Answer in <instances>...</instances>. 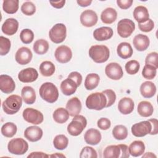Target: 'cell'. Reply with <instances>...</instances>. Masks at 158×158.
I'll list each match as a JSON object with an SVG mask.
<instances>
[{
  "mask_svg": "<svg viewBox=\"0 0 158 158\" xmlns=\"http://www.w3.org/2000/svg\"><path fill=\"white\" fill-rule=\"evenodd\" d=\"M21 11L26 15H32L36 12V6L31 1H25L21 6Z\"/></svg>",
  "mask_w": 158,
  "mask_h": 158,
  "instance_id": "f6af8a7d",
  "label": "cell"
},
{
  "mask_svg": "<svg viewBox=\"0 0 158 158\" xmlns=\"http://www.w3.org/2000/svg\"><path fill=\"white\" fill-rule=\"evenodd\" d=\"M86 106L89 109L101 110L106 107L107 99L102 92H96L89 94L86 99Z\"/></svg>",
  "mask_w": 158,
  "mask_h": 158,
  "instance_id": "7a4b0ae2",
  "label": "cell"
},
{
  "mask_svg": "<svg viewBox=\"0 0 158 158\" xmlns=\"http://www.w3.org/2000/svg\"><path fill=\"white\" fill-rule=\"evenodd\" d=\"M133 17L138 23L146 22L149 19L148 9L143 6L136 7L133 10Z\"/></svg>",
  "mask_w": 158,
  "mask_h": 158,
  "instance_id": "cb8c5ba5",
  "label": "cell"
},
{
  "mask_svg": "<svg viewBox=\"0 0 158 158\" xmlns=\"http://www.w3.org/2000/svg\"><path fill=\"white\" fill-rule=\"evenodd\" d=\"M18 28V21L14 18H9L3 23L1 30L5 35L11 36L14 35L17 31Z\"/></svg>",
  "mask_w": 158,
  "mask_h": 158,
  "instance_id": "ac0fdd59",
  "label": "cell"
},
{
  "mask_svg": "<svg viewBox=\"0 0 158 158\" xmlns=\"http://www.w3.org/2000/svg\"><path fill=\"white\" fill-rule=\"evenodd\" d=\"M24 136L31 142H35L41 139L43 136V130L38 126L27 127L24 131Z\"/></svg>",
  "mask_w": 158,
  "mask_h": 158,
  "instance_id": "e0dca14e",
  "label": "cell"
},
{
  "mask_svg": "<svg viewBox=\"0 0 158 158\" xmlns=\"http://www.w3.org/2000/svg\"><path fill=\"white\" fill-rule=\"evenodd\" d=\"M21 95L23 101L27 104H32L36 101V93L35 89L30 86L23 87L21 91Z\"/></svg>",
  "mask_w": 158,
  "mask_h": 158,
  "instance_id": "83f0119b",
  "label": "cell"
},
{
  "mask_svg": "<svg viewBox=\"0 0 158 158\" xmlns=\"http://www.w3.org/2000/svg\"><path fill=\"white\" fill-rule=\"evenodd\" d=\"M54 56L57 62L65 64L69 62L72 57V52L69 47L65 45H61L57 48Z\"/></svg>",
  "mask_w": 158,
  "mask_h": 158,
  "instance_id": "7c38bea8",
  "label": "cell"
},
{
  "mask_svg": "<svg viewBox=\"0 0 158 158\" xmlns=\"http://www.w3.org/2000/svg\"><path fill=\"white\" fill-rule=\"evenodd\" d=\"M107 99V104L106 107H109L113 105L116 100V94L115 93L110 89H106L102 91Z\"/></svg>",
  "mask_w": 158,
  "mask_h": 158,
  "instance_id": "c3c4849f",
  "label": "cell"
},
{
  "mask_svg": "<svg viewBox=\"0 0 158 158\" xmlns=\"http://www.w3.org/2000/svg\"><path fill=\"white\" fill-rule=\"evenodd\" d=\"M97 125L99 127V128L102 130H106L110 127L111 122L109 118L102 117L98 120Z\"/></svg>",
  "mask_w": 158,
  "mask_h": 158,
  "instance_id": "f907efd6",
  "label": "cell"
},
{
  "mask_svg": "<svg viewBox=\"0 0 158 158\" xmlns=\"http://www.w3.org/2000/svg\"><path fill=\"white\" fill-rule=\"evenodd\" d=\"M117 52L120 57L126 59L131 57L133 51L130 43L127 42H122L117 46Z\"/></svg>",
  "mask_w": 158,
  "mask_h": 158,
  "instance_id": "4316f807",
  "label": "cell"
},
{
  "mask_svg": "<svg viewBox=\"0 0 158 158\" xmlns=\"http://www.w3.org/2000/svg\"><path fill=\"white\" fill-rule=\"evenodd\" d=\"M120 155V149L118 145H110L107 146L103 152L104 158H118Z\"/></svg>",
  "mask_w": 158,
  "mask_h": 158,
  "instance_id": "f35d334b",
  "label": "cell"
},
{
  "mask_svg": "<svg viewBox=\"0 0 158 158\" xmlns=\"http://www.w3.org/2000/svg\"><path fill=\"white\" fill-rule=\"evenodd\" d=\"M52 117L56 123H64L68 120L69 114L66 109L59 107L54 110L52 114Z\"/></svg>",
  "mask_w": 158,
  "mask_h": 158,
  "instance_id": "1f68e13d",
  "label": "cell"
},
{
  "mask_svg": "<svg viewBox=\"0 0 158 158\" xmlns=\"http://www.w3.org/2000/svg\"><path fill=\"white\" fill-rule=\"evenodd\" d=\"M77 2L81 7H87L91 4L92 1H91V0H77Z\"/></svg>",
  "mask_w": 158,
  "mask_h": 158,
  "instance_id": "680465c9",
  "label": "cell"
},
{
  "mask_svg": "<svg viewBox=\"0 0 158 158\" xmlns=\"http://www.w3.org/2000/svg\"><path fill=\"white\" fill-rule=\"evenodd\" d=\"M15 88V84L11 77L7 75L0 76V89L6 94L12 93Z\"/></svg>",
  "mask_w": 158,
  "mask_h": 158,
  "instance_id": "2e32d148",
  "label": "cell"
},
{
  "mask_svg": "<svg viewBox=\"0 0 158 158\" xmlns=\"http://www.w3.org/2000/svg\"><path fill=\"white\" fill-rule=\"evenodd\" d=\"M133 2V0H117V4L122 9H127L131 6Z\"/></svg>",
  "mask_w": 158,
  "mask_h": 158,
  "instance_id": "f5cc1de1",
  "label": "cell"
},
{
  "mask_svg": "<svg viewBox=\"0 0 158 158\" xmlns=\"http://www.w3.org/2000/svg\"><path fill=\"white\" fill-rule=\"evenodd\" d=\"M89 56L96 63H104L109 59L110 51L105 45H93L89 49Z\"/></svg>",
  "mask_w": 158,
  "mask_h": 158,
  "instance_id": "3957f363",
  "label": "cell"
},
{
  "mask_svg": "<svg viewBox=\"0 0 158 158\" xmlns=\"http://www.w3.org/2000/svg\"><path fill=\"white\" fill-rule=\"evenodd\" d=\"M69 144V139L64 135H58L55 136L53 140V144L56 149L58 150L65 149Z\"/></svg>",
  "mask_w": 158,
  "mask_h": 158,
  "instance_id": "ab89813d",
  "label": "cell"
},
{
  "mask_svg": "<svg viewBox=\"0 0 158 158\" xmlns=\"http://www.w3.org/2000/svg\"><path fill=\"white\" fill-rule=\"evenodd\" d=\"M39 93L41 98L49 103L56 102L59 98V91L54 84L51 82H45L40 88Z\"/></svg>",
  "mask_w": 158,
  "mask_h": 158,
  "instance_id": "6da1fadb",
  "label": "cell"
},
{
  "mask_svg": "<svg viewBox=\"0 0 158 158\" xmlns=\"http://www.w3.org/2000/svg\"><path fill=\"white\" fill-rule=\"evenodd\" d=\"M49 47V43L46 40L44 39H40L35 42L33 49L35 52L37 54L43 55L48 52Z\"/></svg>",
  "mask_w": 158,
  "mask_h": 158,
  "instance_id": "e575fe53",
  "label": "cell"
},
{
  "mask_svg": "<svg viewBox=\"0 0 158 158\" xmlns=\"http://www.w3.org/2000/svg\"><path fill=\"white\" fill-rule=\"evenodd\" d=\"M77 85L70 78H66L60 83V89L62 93L66 96H70L75 93L77 89Z\"/></svg>",
  "mask_w": 158,
  "mask_h": 158,
  "instance_id": "d4e9b609",
  "label": "cell"
},
{
  "mask_svg": "<svg viewBox=\"0 0 158 158\" xmlns=\"http://www.w3.org/2000/svg\"><path fill=\"white\" fill-rule=\"evenodd\" d=\"M28 143L20 138L12 139L7 144V149L12 154L23 155L28 151Z\"/></svg>",
  "mask_w": 158,
  "mask_h": 158,
  "instance_id": "8992f818",
  "label": "cell"
},
{
  "mask_svg": "<svg viewBox=\"0 0 158 158\" xmlns=\"http://www.w3.org/2000/svg\"><path fill=\"white\" fill-rule=\"evenodd\" d=\"M113 30L109 27H102L96 28L93 32V36L97 41H106L113 36Z\"/></svg>",
  "mask_w": 158,
  "mask_h": 158,
  "instance_id": "ffe728a7",
  "label": "cell"
},
{
  "mask_svg": "<svg viewBox=\"0 0 158 158\" xmlns=\"http://www.w3.org/2000/svg\"><path fill=\"white\" fill-rule=\"evenodd\" d=\"M22 115L25 121L33 125L40 124L44 120L43 115L40 111L30 107L24 109Z\"/></svg>",
  "mask_w": 158,
  "mask_h": 158,
  "instance_id": "9c48e42d",
  "label": "cell"
},
{
  "mask_svg": "<svg viewBox=\"0 0 158 158\" xmlns=\"http://www.w3.org/2000/svg\"><path fill=\"white\" fill-rule=\"evenodd\" d=\"M157 73V69L152 65L145 64L142 70V75L143 77L148 80L153 79Z\"/></svg>",
  "mask_w": 158,
  "mask_h": 158,
  "instance_id": "7bdbcfd3",
  "label": "cell"
},
{
  "mask_svg": "<svg viewBox=\"0 0 158 158\" xmlns=\"http://www.w3.org/2000/svg\"><path fill=\"white\" fill-rule=\"evenodd\" d=\"M40 71L44 77L52 76L55 72L54 64L51 61H43L40 65Z\"/></svg>",
  "mask_w": 158,
  "mask_h": 158,
  "instance_id": "836d02e7",
  "label": "cell"
},
{
  "mask_svg": "<svg viewBox=\"0 0 158 158\" xmlns=\"http://www.w3.org/2000/svg\"><path fill=\"white\" fill-rule=\"evenodd\" d=\"M66 109L68 110L69 115L74 117L78 115L81 110V103L77 97L70 99L66 104Z\"/></svg>",
  "mask_w": 158,
  "mask_h": 158,
  "instance_id": "44dd1931",
  "label": "cell"
},
{
  "mask_svg": "<svg viewBox=\"0 0 158 158\" xmlns=\"http://www.w3.org/2000/svg\"><path fill=\"white\" fill-rule=\"evenodd\" d=\"M135 29V24L130 19H123L117 23V33L120 36L126 38L130 36Z\"/></svg>",
  "mask_w": 158,
  "mask_h": 158,
  "instance_id": "ba28073f",
  "label": "cell"
},
{
  "mask_svg": "<svg viewBox=\"0 0 158 158\" xmlns=\"http://www.w3.org/2000/svg\"><path fill=\"white\" fill-rule=\"evenodd\" d=\"M150 43L148 36L143 34L136 35L133 40V44L136 50L138 51H143L147 49Z\"/></svg>",
  "mask_w": 158,
  "mask_h": 158,
  "instance_id": "603a6c76",
  "label": "cell"
},
{
  "mask_svg": "<svg viewBox=\"0 0 158 158\" xmlns=\"http://www.w3.org/2000/svg\"><path fill=\"white\" fill-rule=\"evenodd\" d=\"M17 126L12 122H7L1 127V133L3 136L7 138H12L17 132Z\"/></svg>",
  "mask_w": 158,
  "mask_h": 158,
  "instance_id": "8d00e7d4",
  "label": "cell"
},
{
  "mask_svg": "<svg viewBox=\"0 0 158 158\" xmlns=\"http://www.w3.org/2000/svg\"><path fill=\"white\" fill-rule=\"evenodd\" d=\"M101 134L100 131L95 128H89L85 133L84 138L85 142L90 145H96L101 140Z\"/></svg>",
  "mask_w": 158,
  "mask_h": 158,
  "instance_id": "d6986e66",
  "label": "cell"
},
{
  "mask_svg": "<svg viewBox=\"0 0 158 158\" xmlns=\"http://www.w3.org/2000/svg\"><path fill=\"white\" fill-rule=\"evenodd\" d=\"M19 3L18 0H5L2 3V9L7 14H15L18 10Z\"/></svg>",
  "mask_w": 158,
  "mask_h": 158,
  "instance_id": "d590c367",
  "label": "cell"
},
{
  "mask_svg": "<svg viewBox=\"0 0 158 158\" xmlns=\"http://www.w3.org/2000/svg\"><path fill=\"white\" fill-rule=\"evenodd\" d=\"M10 41L9 39L4 36H0V54L1 56L6 55L10 49Z\"/></svg>",
  "mask_w": 158,
  "mask_h": 158,
  "instance_id": "ee69618b",
  "label": "cell"
},
{
  "mask_svg": "<svg viewBox=\"0 0 158 158\" xmlns=\"http://www.w3.org/2000/svg\"><path fill=\"white\" fill-rule=\"evenodd\" d=\"M135 104L132 99L127 97L122 98L118 103V109L120 113L128 115L131 113L134 109Z\"/></svg>",
  "mask_w": 158,
  "mask_h": 158,
  "instance_id": "7402d4cb",
  "label": "cell"
},
{
  "mask_svg": "<svg viewBox=\"0 0 158 158\" xmlns=\"http://www.w3.org/2000/svg\"><path fill=\"white\" fill-rule=\"evenodd\" d=\"M152 130L151 123L148 121H142L132 125L131 130L132 134L136 137H143L149 134Z\"/></svg>",
  "mask_w": 158,
  "mask_h": 158,
  "instance_id": "30bf717a",
  "label": "cell"
},
{
  "mask_svg": "<svg viewBox=\"0 0 158 158\" xmlns=\"http://www.w3.org/2000/svg\"><path fill=\"white\" fill-rule=\"evenodd\" d=\"M98 157L96 150L90 146L84 147L80 154V158H96Z\"/></svg>",
  "mask_w": 158,
  "mask_h": 158,
  "instance_id": "bcb514c9",
  "label": "cell"
},
{
  "mask_svg": "<svg viewBox=\"0 0 158 158\" xmlns=\"http://www.w3.org/2000/svg\"><path fill=\"white\" fill-rule=\"evenodd\" d=\"M33 57L31 50L27 47H21L15 53V60L20 65H26L28 64Z\"/></svg>",
  "mask_w": 158,
  "mask_h": 158,
  "instance_id": "9a60e30c",
  "label": "cell"
},
{
  "mask_svg": "<svg viewBox=\"0 0 158 158\" xmlns=\"http://www.w3.org/2000/svg\"><path fill=\"white\" fill-rule=\"evenodd\" d=\"M49 156L46 154V153H44L43 152H31L30 154H29L27 157L30 158V157H32V158H35V157H49Z\"/></svg>",
  "mask_w": 158,
  "mask_h": 158,
  "instance_id": "9f6ffc18",
  "label": "cell"
},
{
  "mask_svg": "<svg viewBox=\"0 0 158 158\" xmlns=\"http://www.w3.org/2000/svg\"><path fill=\"white\" fill-rule=\"evenodd\" d=\"M22 105V98L19 95L12 94L8 96L2 102V107L4 112L9 115L17 113Z\"/></svg>",
  "mask_w": 158,
  "mask_h": 158,
  "instance_id": "277c9868",
  "label": "cell"
},
{
  "mask_svg": "<svg viewBox=\"0 0 158 158\" xmlns=\"http://www.w3.org/2000/svg\"><path fill=\"white\" fill-rule=\"evenodd\" d=\"M67 36V28L64 23H59L54 25L49 32V36L51 41L59 44L62 43Z\"/></svg>",
  "mask_w": 158,
  "mask_h": 158,
  "instance_id": "52a82bcc",
  "label": "cell"
},
{
  "mask_svg": "<svg viewBox=\"0 0 158 158\" xmlns=\"http://www.w3.org/2000/svg\"><path fill=\"white\" fill-rule=\"evenodd\" d=\"M100 80L99 76L97 73H92L87 75L85 80V87L88 90H92L96 88Z\"/></svg>",
  "mask_w": 158,
  "mask_h": 158,
  "instance_id": "d6a6232c",
  "label": "cell"
},
{
  "mask_svg": "<svg viewBox=\"0 0 158 158\" xmlns=\"http://www.w3.org/2000/svg\"><path fill=\"white\" fill-rule=\"evenodd\" d=\"M87 121L86 118L81 115L74 116L72 122L67 126L68 133L74 136H77L81 133L86 127Z\"/></svg>",
  "mask_w": 158,
  "mask_h": 158,
  "instance_id": "5b68a950",
  "label": "cell"
},
{
  "mask_svg": "<svg viewBox=\"0 0 158 158\" xmlns=\"http://www.w3.org/2000/svg\"><path fill=\"white\" fill-rule=\"evenodd\" d=\"M140 93L145 98H151L153 97L156 93V86L151 81H146L140 86Z\"/></svg>",
  "mask_w": 158,
  "mask_h": 158,
  "instance_id": "484cf974",
  "label": "cell"
},
{
  "mask_svg": "<svg viewBox=\"0 0 158 158\" xmlns=\"http://www.w3.org/2000/svg\"><path fill=\"white\" fill-rule=\"evenodd\" d=\"M105 73L107 77L114 80H118L123 75L122 67L116 62H111L107 64L105 68Z\"/></svg>",
  "mask_w": 158,
  "mask_h": 158,
  "instance_id": "8fae6325",
  "label": "cell"
},
{
  "mask_svg": "<svg viewBox=\"0 0 158 158\" xmlns=\"http://www.w3.org/2000/svg\"><path fill=\"white\" fill-rule=\"evenodd\" d=\"M38 77L37 70L32 67L22 70L18 75L19 80L23 83H31L35 81Z\"/></svg>",
  "mask_w": 158,
  "mask_h": 158,
  "instance_id": "5bb4252c",
  "label": "cell"
},
{
  "mask_svg": "<svg viewBox=\"0 0 158 158\" xmlns=\"http://www.w3.org/2000/svg\"><path fill=\"white\" fill-rule=\"evenodd\" d=\"M148 121L151 123L152 125V130L151 133H149L151 135H157L158 133V122L156 118H151L149 119Z\"/></svg>",
  "mask_w": 158,
  "mask_h": 158,
  "instance_id": "11a10c76",
  "label": "cell"
},
{
  "mask_svg": "<svg viewBox=\"0 0 158 158\" xmlns=\"http://www.w3.org/2000/svg\"><path fill=\"white\" fill-rule=\"evenodd\" d=\"M68 78L73 80L76 83V84L78 86H79L81 83L82 76L78 72H71L68 75Z\"/></svg>",
  "mask_w": 158,
  "mask_h": 158,
  "instance_id": "816d5d0a",
  "label": "cell"
},
{
  "mask_svg": "<svg viewBox=\"0 0 158 158\" xmlns=\"http://www.w3.org/2000/svg\"><path fill=\"white\" fill-rule=\"evenodd\" d=\"M20 38L24 44H30L34 39V33L32 30L28 28L23 29L20 32Z\"/></svg>",
  "mask_w": 158,
  "mask_h": 158,
  "instance_id": "60d3db41",
  "label": "cell"
},
{
  "mask_svg": "<svg viewBox=\"0 0 158 158\" xmlns=\"http://www.w3.org/2000/svg\"><path fill=\"white\" fill-rule=\"evenodd\" d=\"M154 27V23L152 19H149L146 22L143 23H138L139 29L143 32H149L153 30Z\"/></svg>",
  "mask_w": 158,
  "mask_h": 158,
  "instance_id": "681fc988",
  "label": "cell"
},
{
  "mask_svg": "<svg viewBox=\"0 0 158 158\" xmlns=\"http://www.w3.org/2000/svg\"><path fill=\"white\" fill-rule=\"evenodd\" d=\"M117 17V12L114 8L107 7L101 14V21L106 24H110L115 21Z\"/></svg>",
  "mask_w": 158,
  "mask_h": 158,
  "instance_id": "f1b7e54d",
  "label": "cell"
},
{
  "mask_svg": "<svg viewBox=\"0 0 158 158\" xmlns=\"http://www.w3.org/2000/svg\"><path fill=\"white\" fill-rule=\"evenodd\" d=\"M81 23L86 27L94 26L98 20L97 14L93 10L87 9L82 12L80 17Z\"/></svg>",
  "mask_w": 158,
  "mask_h": 158,
  "instance_id": "4fadbf2b",
  "label": "cell"
},
{
  "mask_svg": "<svg viewBox=\"0 0 158 158\" xmlns=\"http://www.w3.org/2000/svg\"><path fill=\"white\" fill-rule=\"evenodd\" d=\"M139 63L136 60H129L126 63L125 66L126 72L130 75L136 74L139 71Z\"/></svg>",
  "mask_w": 158,
  "mask_h": 158,
  "instance_id": "b9f144b4",
  "label": "cell"
},
{
  "mask_svg": "<svg viewBox=\"0 0 158 158\" xmlns=\"http://www.w3.org/2000/svg\"><path fill=\"white\" fill-rule=\"evenodd\" d=\"M49 3L54 8L60 9L64 7L65 3V1L62 0V1H49Z\"/></svg>",
  "mask_w": 158,
  "mask_h": 158,
  "instance_id": "6f0895ef",
  "label": "cell"
},
{
  "mask_svg": "<svg viewBox=\"0 0 158 158\" xmlns=\"http://www.w3.org/2000/svg\"><path fill=\"white\" fill-rule=\"evenodd\" d=\"M142 157H150V158H152V157H156V156L155 154H154L152 152H148L146 153H145V154H144Z\"/></svg>",
  "mask_w": 158,
  "mask_h": 158,
  "instance_id": "91938a15",
  "label": "cell"
},
{
  "mask_svg": "<svg viewBox=\"0 0 158 158\" xmlns=\"http://www.w3.org/2000/svg\"><path fill=\"white\" fill-rule=\"evenodd\" d=\"M145 151V145L142 141L136 140L132 142L129 147L128 151L130 155L133 157H138L141 156Z\"/></svg>",
  "mask_w": 158,
  "mask_h": 158,
  "instance_id": "f546056e",
  "label": "cell"
},
{
  "mask_svg": "<svg viewBox=\"0 0 158 158\" xmlns=\"http://www.w3.org/2000/svg\"><path fill=\"white\" fill-rule=\"evenodd\" d=\"M120 149V155L119 157L120 158H128L130 157V153L128 151V147L126 144H118Z\"/></svg>",
  "mask_w": 158,
  "mask_h": 158,
  "instance_id": "db71d44e",
  "label": "cell"
},
{
  "mask_svg": "<svg viewBox=\"0 0 158 158\" xmlns=\"http://www.w3.org/2000/svg\"><path fill=\"white\" fill-rule=\"evenodd\" d=\"M145 64L158 68V54L156 52H152L148 54L145 59Z\"/></svg>",
  "mask_w": 158,
  "mask_h": 158,
  "instance_id": "7dc6e473",
  "label": "cell"
},
{
  "mask_svg": "<svg viewBox=\"0 0 158 158\" xmlns=\"http://www.w3.org/2000/svg\"><path fill=\"white\" fill-rule=\"evenodd\" d=\"M112 135L117 140H123L127 138L128 136V130L125 126L118 125L114 127L112 130Z\"/></svg>",
  "mask_w": 158,
  "mask_h": 158,
  "instance_id": "74e56055",
  "label": "cell"
},
{
  "mask_svg": "<svg viewBox=\"0 0 158 158\" xmlns=\"http://www.w3.org/2000/svg\"><path fill=\"white\" fill-rule=\"evenodd\" d=\"M137 110L141 116L148 117L152 115L154 112V108L150 102L143 101L138 104Z\"/></svg>",
  "mask_w": 158,
  "mask_h": 158,
  "instance_id": "4dcf8cb0",
  "label": "cell"
},
{
  "mask_svg": "<svg viewBox=\"0 0 158 158\" xmlns=\"http://www.w3.org/2000/svg\"><path fill=\"white\" fill-rule=\"evenodd\" d=\"M49 157H65V156L62 154H59V153H56L54 154H52L51 156H49Z\"/></svg>",
  "mask_w": 158,
  "mask_h": 158,
  "instance_id": "94428289",
  "label": "cell"
}]
</instances>
